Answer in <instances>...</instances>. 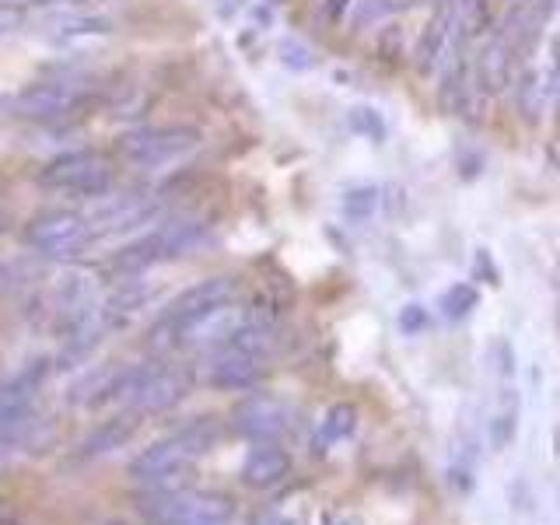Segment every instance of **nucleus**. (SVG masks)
Instances as JSON below:
<instances>
[{"label": "nucleus", "mask_w": 560, "mask_h": 525, "mask_svg": "<svg viewBox=\"0 0 560 525\" xmlns=\"http://www.w3.org/2000/svg\"><path fill=\"white\" fill-rule=\"evenodd\" d=\"M137 428H140V413H133V410L116 413L113 420H105V424H98V428L78 445V459H102V455H109V452L122 448V445H127L130 438L137 434Z\"/></svg>", "instance_id": "obj_16"}, {"label": "nucleus", "mask_w": 560, "mask_h": 525, "mask_svg": "<svg viewBox=\"0 0 560 525\" xmlns=\"http://www.w3.org/2000/svg\"><path fill=\"white\" fill-rule=\"evenodd\" d=\"M35 183H39V189L52 192V197L95 200L105 197V189L113 186V168L95 151H63L39 168Z\"/></svg>", "instance_id": "obj_2"}, {"label": "nucleus", "mask_w": 560, "mask_h": 525, "mask_svg": "<svg viewBox=\"0 0 560 525\" xmlns=\"http://www.w3.org/2000/svg\"><path fill=\"white\" fill-rule=\"evenodd\" d=\"M74 105H78V92L70 84L39 81V84L22 88V92L11 98V113L32 122H57L74 113Z\"/></svg>", "instance_id": "obj_9"}, {"label": "nucleus", "mask_w": 560, "mask_h": 525, "mask_svg": "<svg viewBox=\"0 0 560 525\" xmlns=\"http://www.w3.org/2000/svg\"><path fill=\"white\" fill-rule=\"evenodd\" d=\"M256 525H298V522L294 518H284V515H270V518H262Z\"/></svg>", "instance_id": "obj_29"}, {"label": "nucleus", "mask_w": 560, "mask_h": 525, "mask_svg": "<svg viewBox=\"0 0 560 525\" xmlns=\"http://www.w3.org/2000/svg\"><path fill=\"white\" fill-rule=\"evenodd\" d=\"M235 294H238V280L235 277H207V280H197V284L186 288L183 294H175V302L162 315V323L165 326H179V323L192 319V315H200L207 308H218V305L235 302Z\"/></svg>", "instance_id": "obj_11"}, {"label": "nucleus", "mask_w": 560, "mask_h": 525, "mask_svg": "<svg viewBox=\"0 0 560 525\" xmlns=\"http://www.w3.org/2000/svg\"><path fill=\"white\" fill-rule=\"evenodd\" d=\"M232 424L242 438H249L256 445H267V442H277L280 434H288L291 410L284 399L267 396V393H253L235 407Z\"/></svg>", "instance_id": "obj_8"}, {"label": "nucleus", "mask_w": 560, "mask_h": 525, "mask_svg": "<svg viewBox=\"0 0 560 525\" xmlns=\"http://www.w3.org/2000/svg\"><path fill=\"white\" fill-rule=\"evenodd\" d=\"M431 326V315L424 305H407V308H399V332H407V337H417V332H424Z\"/></svg>", "instance_id": "obj_26"}, {"label": "nucleus", "mask_w": 560, "mask_h": 525, "mask_svg": "<svg viewBox=\"0 0 560 525\" xmlns=\"http://www.w3.org/2000/svg\"><path fill=\"white\" fill-rule=\"evenodd\" d=\"M350 4H354V0H323V11H326L329 22H343V14H347Z\"/></svg>", "instance_id": "obj_28"}, {"label": "nucleus", "mask_w": 560, "mask_h": 525, "mask_svg": "<svg viewBox=\"0 0 560 525\" xmlns=\"http://www.w3.org/2000/svg\"><path fill=\"white\" fill-rule=\"evenodd\" d=\"M200 144V133L192 127H140L119 137V154L137 168H162L179 162Z\"/></svg>", "instance_id": "obj_7"}, {"label": "nucleus", "mask_w": 560, "mask_h": 525, "mask_svg": "<svg viewBox=\"0 0 560 525\" xmlns=\"http://www.w3.org/2000/svg\"><path fill=\"white\" fill-rule=\"evenodd\" d=\"M207 382L224 393L253 389L259 382V358L242 354V350H232V347H221L207 361Z\"/></svg>", "instance_id": "obj_14"}, {"label": "nucleus", "mask_w": 560, "mask_h": 525, "mask_svg": "<svg viewBox=\"0 0 560 525\" xmlns=\"http://www.w3.org/2000/svg\"><path fill=\"white\" fill-rule=\"evenodd\" d=\"M340 210H343V218L354 221V224L372 221V214L378 210V189L375 186H354V189H347L343 200H340Z\"/></svg>", "instance_id": "obj_20"}, {"label": "nucleus", "mask_w": 560, "mask_h": 525, "mask_svg": "<svg viewBox=\"0 0 560 525\" xmlns=\"http://www.w3.org/2000/svg\"><path fill=\"white\" fill-rule=\"evenodd\" d=\"M413 0H358L354 8V25L368 28V25H378L382 18H393L399 11H407Z\"/></svg>", "instance_id": "obj_22"}, {"label": "nucleus", "mask_w": 560, "mask_h": 525, "mask_svg": "<svg viewBox=\"0 0 560 525\" xmlns=\"http://www.w3.org/2000/svg\"><path fill=\"white\" fill-rule=\"evenodd\" d=\"M218 4H232V8H238V0H218Z\"/></svg>", "instance_id": "obj_34"}, {"label": "nucleus", "mask_w": 560, "mask_h": 525, "mask_svg": "<svg viewBox=\"0 0 560 525\" xmlns=\"http://www.w3.org/2000/svg\"><path fill=\"white\" fill-rule=\"evenodd\" d=\"M22 22H25V8L14 4V0H0V39L22 28Z\"/></svg>", "instance_id": "obj_27"}, {"label": "nucleus", "mask_w": 560, "mask_h": 525, "mask_svg": "<svg viewBox=\"0 0 560 525\" xmlns=\"http://www.w3.org/2000/svg\"><path fill=\"white\" fill-rule=\"evenodd\" d=\"M455 49H469L487 28V0H448Z\"/></svg>", "instance_id": "obj_18"}, {"label": "nucleus", "mask_w": 560, "mask_h": 525, "mask_svg": "<svg viewBox=\"0 0 560 525\" xmlns=\"http://www.w3.org/2000/svg\"><path fill=\"white\" fill-rule=\"evenodd\" d=\"M358 428V410L350 407V402H332L326 410L323 424H319V442L323 445H337L343 438H350Z\"/></svg>", "instance_id": "obj_19"}, {"label": "nucleus", "mask_w": 560, "mask_h": 525, "mask_svg": "<svg viewBox=\"0 0 560 525\" xmlns=\"http://www.w3.org/2000/svg\"><path fill=\"white\" fill-rule=\"evenodd\" d=\"M192 378L183 368L172 364H133L130 378H127V393H122V407L151 417V413H165L175 402H183L189 393Z\"/></svg>", "instance_id": "obj_5"}, {"label": "nucleus", "mask_w": 560, "mask_h": 525, "mask_svg": "<svg viewBox=\"0 0 560 525\" xmlns=\"http://www.w3.org/2000/svg\"><path fill=\"white\" fill-rule=\"evenodd\" d=\"M95 238L98 235H95L92 214L70 210V207L43 210V214H35L25 228V242L46 259H70L84 253Z\"/></svg>", "instance_id": "obj_4"}, {"label": "nucleus", "mask_w": 560, "mask_h": 525, "mask_svg": "<svg viewBox=\"0 0 560 525\" xmlns=\"http://www.w3.org/2000/svg\"><path fill=\"white\" fill-rule=\"evenodd\" d=\"M280 63L291 70H312L315 67V52L302 39H284L280 43Z\"/></svg>", "instance_id": "obj_25"}, {"label": "nucleus", "mask_w": 560, "mask_h": 525, "mask_svg": "<svg viewBox=\"0 0 560 525\" xmlns=\"http://www.w3.org/2000/svg\"><path fill=\"white\" fill-rule=\"evenodd\" d=\"M200 242H203V224L200 221L175 218V221L158 224L140 238L122 245V249L113 256V270L122 273V277H140V273H148L151 267H158V262L186 256L189 249H197Z\"/></svg>", "instance_id": "obj_1"}, {"label": "nucleus", "mask_w": 560, "mask_h": 525, "mask_svg": "<svg viewBox=\"0 0 560 525\" xmlns=\"http://www.w3.org/2000/svg\"><path fill=\"white\" fill-rule=\"evenodd\" d=\"M477 305H480V294H477V288H472V284H452L442 298H438V308H442V315H445V319H452V323L466 319V315Z\"/></svg>", "instance_id": "obj_21"}, {"label": "nucleus", "mask_w": 560, "mask_h": 525, "mask_svg": "<svg viewBox=\"0 0 560 525\" xmlns=\"http://www.w3.org/2000/svg\"><path fill=\"white\" fill-rule=\"evenodd\" d=\"M11 522V515H8V508H4V501H0V525H8Z\"/></svg>", "instance_id": "obj_31"}, {"label": "nucleus", "mask_w": 560, "mask_h": 525, "mask_svg": "<svg viewBox=\"0 0 560 525\" xmlns=\"http://www.w3.org/2000/svg\"><path fill=\"white\" fill-rule=\"evenodd\" d=\"M428 4H434V8H442V4H448V0H428Z\"/></svg>", "instance_id": "obj_33"}, {"label": "nucleus", "mask_w": 560, "mask_h": 525, "mask_svg": "<svg viewBox=\"0 0 560 525\" xmlns=\"http://www.w3.org/2000/svg\"><path fill=\"white\" fill-rule=\"evenodd\" d=\"M8 224H11V218H8V210H4V207H0V235H4V232H8Z\"/></svg>", "instance_id": "obj_30"}, {"label": "nucleus", "mask_w": 560, "mask_h": 525, "mask_svg": "<svg viewBox=\"0 0 560 525\" xmlns=\"http://www.w3.org/2000/svg\"><path fill=\"white\" fill-rule=\"evenodd\" d=\"M452 49H455L452 14H448V4H442V8H434V14L428 18V25L417 39V49H413L417 70L420 74H434V70H442L452 57Z\"/></svg>", "instance_id": "obj_15"}, {"label": "nucleus", "mask_w": 560, "mask_h": 525, "mask_svg": "<svg viewBox=\"0 0 560 525\" xmlns=\"http://www.w3.org/2000/svg\"><path fill=\"white\" fill-rule=\"evenodd\" d=\"M98 525H127V522H119V518H105V522H98Z\"/></svg>", "instance_id": "obj_32"}, {"label": "nucleus", "mask_w": 560, "mask_h": 525, "mask_svg": "<svg viewBox=\"0 0 560 525\" xmlns=\"http://www.w3.org/2000/svg\"><path fill=\"white\" fill-rule=\"evenodd\" d=\"M291 472V459L284 448H277L273 442L256 445L242 463V480L249 487H273Z\"/></svg>", "instance_id": "obj_17"}, {"label": "nucleus", "mask_w": 560, "mask_h": 525, "mask_svg": "<svg viewBox=\"0 0 560 525\" xmlns=\"http://www.w3.org/2000/svg\"><path fill=\"white\" fill-rule=\"evenodd\" d=\"M200 459L197 445L189 442L186 431L179 428L175 434L162 438V442L148 445L144 452L130 463V480L137 487H168V483H189V466Z\"/></svg>", "instance_id": "obj_6"}, {"label": "nucleus", "mask_w": 560, "mask_h": 525, "mask_svg": "<svg viewBox=\"0 0 560 525\" xmlns=\"http://www.w3.org/2000/svg\"><path fill=\"white\" fill-rule=\"evenodd\" d=\"M512 63H515V46L504 39V32L494 28L487 35V43L472 57V78L483 95H501L512 84Z\"/></svg>", "instance_id": "obj_12"}, {"label": "nucleus", "mask_w": 560, "mask_h": 525, "mask_svg": "<svg viewBox=\"0 0 560 525\" xmlns=\"http://www.w3.org/2000/svg\"><path fill=\"white\" fill-rule=\"evenodd\" d=\"M347 122H350V130L368 137V140H375V144H382V140H385V119L375 109H368V105H358V109H350Z\"/></svg>", "instance_id": "obj_24"}, {"label": "nucleus", "mask_w": 560, "mask_h": 525, "mask_svg": "<svg viewBox=\"0 0 560 525\" xmlns=\"http://www.w3.org/2000/svg\"><path fill=\"white\" fill-rule=\"evenodd\" d=\"M518 407H515V399H504L501 402V410L494 413V420H490V445H494L498 452L512 445V438H515V424H518Z\"/></svg>", "instance_id": "obj_23"}, {"label": "nucleus", "mask_w": 560, "mask_h": 525, "mask_svg": "<svg viewBox=\"0 0 560 525\" xmlns=\"http://www.w3.org/2000/svg\"><path fill=\"white\" fill-rule=\"evenodd\" d=\"M35 424V382L14 378L0 385V452L22 445Z\"/></svg>", "instance_id": "obj_10"}, {"label": "nucleus", "mask_w": 560, "mask_h": 525, "mask_svg": "<svg viewBox=\"0 0 560 525\" xmlns=\"http://www.w3.org/2000/svg\"><path fill=\"white\" fill-rule=\"evenodd\" d=\"M165 525H175V522H165Z\"/></svg>", "instance_id": "obj_35"}, {"label": "nucleus", "mask_w": 560, "mask_h": 525, "mask_svg": "<svg viewBox=\"0 0 560 525\" xmlns=\"http://www.w3.org/2000/svg\"><path fill=\"white\" fill-rule=\"evenodd\" d=\"M113 32L109 18H98V14H74V11H63V14H52L46 28H43V39L49 46H63V49H84L105 35Z\"/></svg>", "instance_id": "obj_13"}, {"label": "nucleus", "mask_w": 560, "mask_h": 525, "mask_svg": "<svg viewBox=\"0 0 560 525\" xmlns=\"http://www.w3.org/2000/svg\"><path fill=\"white\" fill-rule=\"evenodd\" d=\"M144 515L154 525H232L235 518V501L218 490H168V494H151L144 490Z\"/></svg>", "instance_id": "obj_3"}]
</instances>
